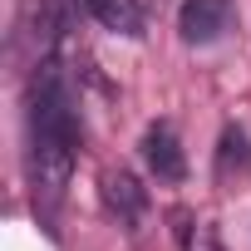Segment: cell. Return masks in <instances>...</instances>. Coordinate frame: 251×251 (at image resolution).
<instances>
[{
  "mask_svg": "<svg viewBox=\"0 0 251 251\" xmlns=\"http://www.w3.org/2000/svg\"><path fill=\"white\" fill-rule=\"evenodd\" d=\"M84 5L113 35H138L143 30V5H138V0H84Z\"/></svg>",
  "mask_w": 251,
  "mask_h": 251,
  "instance_id": "obj_6",
  "label": "cell"
},
{
  "mask_svg": "<svg viewBox=\"0 0 251 251\" xmlns=\"http://www.w3.org/2000/svg\"><path fill=\"white\" fill-rule=\"evenodd\" d=\"M231 20H236L231 0H182L177 10V30L187 45H217L231 30Z\"/></svg>",
  "mask_w": 251,
  "mask_h": 251,
  "instance_id": "obj_2",
  "label": "cell"
},
{
  "mask_svg": "<svg viewBox=\"0 0 251 251\" xmlns=\"http://www.w3.org/2000/svg\"><path fill=\"white\" fill-rule=\"evenodd\" d=\"M79 133L84 128H79L74 94H69L59 64L45 59L40 74L30 79V187H35V207H45V217L64 197Z\"/></svg>",
  "mask_w": 251,
  "mask_h": 251,
  "instance_id": "obj_1",
  "label": "cell"
},
{
  "mask_svg": "<svg viewBox=\"0 0 251 251\" xmlns=\"http://www.w3.org/2000/svg\"><path fill=\"white\" fill-rule=\"evenodd\" d=\"M103 207L118 217V222H138L148 212V192L138 187L133 173H103Z\"/></svg>",
  "mask_w": 251,
  "mask_h": 251,
  "instance_id": "obj_4",
  "label": "cell"
},
{
  "mask_svg": "<svg viewBox=\"0 0 251 251\" xmlns=\"http://www.w3.org/2000/svg\"><path fill=\"white\" fill-rule=\"evenodd\" d=\"M143 163L153 168L158 182H182L187 158H182V143L173 133V123H153V128L143 133Z\"/></svg>",
  "mask_w": 251,
  "mask_h": 251,
  "instance_id": "obj_3",
  "label": "cell"
},
{
  "mask_svg": "<svg viewBox=\"0 0 251 251\" xmlns=\"http://www.w3.org/2000/svg\"><path fill=\"white\" fill-rule=\"evenodd\" d=\"M217 182H236V177H246L251 173V138H246V128H236V123H226L222 128V138H217Z\"/></svg>",
  "mask_w": 251,
  "mask_h": 251,
  "instance_id": "obj_5",
  "label": "cell"
}]
</instances>
